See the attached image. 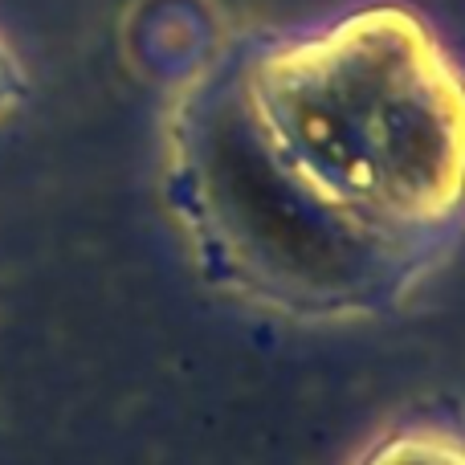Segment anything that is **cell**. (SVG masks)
I'll return each mask as SVG.
<instances>
[{
	"mask_svg": "<svg viewBox=\"0 0 465 465\" xmlns=\"http://www.w3.org/2000/svg\"><path fill=\"white\" fill-rule=\"evenodd\" d=\"M188 204L245 290L294 311L404 290L465 209V78L417 16L282 41L184 135Z\"/></svg>",
	"mask_w": 465,
	"mask_h": 465,
	"instance_id": "obj_1",
	"label": "cell"
},
{
	"mask_svg": "<svg viewBox=\"0 0 465 465\" xmlns=\"http://www.w3.org/2000/svg\"><path fill=\"white\" fill-rule=\"evenodd\" d=\"M360 465H465V437L445 429H401Z\"/></svg>",
	"mask_w": 465,
	"mask_h": 465,
	"instance_id": "obj_2",
	"label": "cell"
},
{
	"mask_svg": "<svg viewBox=\"0 0 465 465\" xmlns=\"http://www.w3.org/2000/svg\"><path fill=\"white\" fill-rule=\"evenodd\" d=\"M13 98H16V65L8 57V49L0 45V114L13 106Z\"/></svg>",
	"mask_w": 465,
	"mask_h": 465,
	"instance_id": "obj_3",
	"label": "cell"
}]
</instances>
